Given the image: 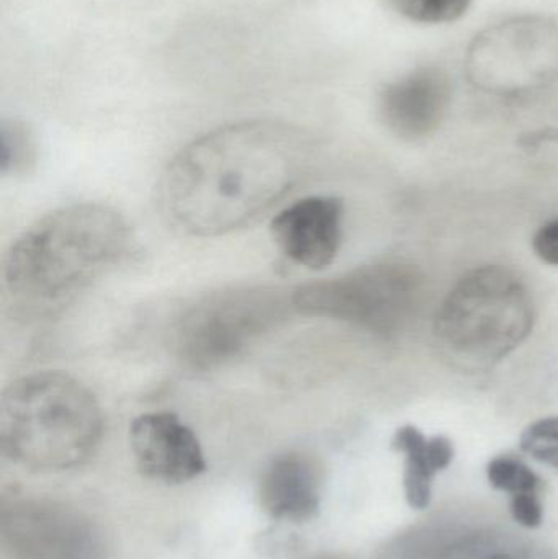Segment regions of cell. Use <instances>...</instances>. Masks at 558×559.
Returning <instances> with one entry per match:
<instances>
[{
	"label": "cell",
	"mask_w": 558,
	"mask_h": 559,
	"mask_svg": "<svg viewBox=\"0 0 558 559\" xmlns=\"http://www.w3.org/2000/svg\"><path fill=\"white\" fill-rule=\"evenodd\" d=\"M313 154V136L284 121L218 128L170 160L157 182V209L182 235H228L288 195L307 176Z\"/></svg>",
	"instance_id": "obj_1"
},
{
	"label": "cell",
	"mask_w": 558,
	"mask_h": 559,
	"mask_svg": "<svg viewBox=\"0 0 558 559\" xmlns=\"http://www.w3.org/2000/svg\"><path fill=\"white\" fill-rule=\"evenodd\" d=\"M130 242V226L114 209L79 203L56 210L10 246L5 288L23 305H62L117 264Z\"/></svg>",
	"instance_id": "obj_2"
},
{
	"label": "cell",
	"mask_w": 558,
	"mask_h": 559,
	"mask_svg": "<svg viewBox=\"0 0 558 559\" xmlns=\"http://www.w3.org/2000/svg\"><path fill=\"white\" fill-rule=\"evenodd\" d=\"M104 432L94 393L61 371L16 378L0 403V442L7 459L33 472H64L87 462Z\"/></svg>",
	"instance_id": "obj_3"
},
{
	"label": "cell",
	"mask_w": 558,
	"mask_h": 559,
	"mask_svg": "<svg viewBox=\"0 0 558 559\" xmlns=\"http://www.w3.org/2000/svg\"><path fill=\"white\" fill-rule=\"evenodd\" d=\"M536 306L524 280L508 267L468 272L438 309L435 338L442 357L464 371H485L533 332Z\"/></svg>",
	"instance_id": "obj_4"
},
{
	"label": "cell",
	"mask_w": 558,
	"mask_h": 559,
	"mask_svg": "<svg viewBox=\"0 0 558 559\" xmlns=\"http://www.w3.org/2000/svg\"><path fill=\"white\" fill-rule=\"evenodd\" d=\"M294 289L235 286L187 308L174 325L177 358L190 370L209 371L241 355L295 312Z\"/></svg>",
	"instance_id": "obj_5"
},
{
	"label": "cell",
	"mask_w": 558,
	"mask_h": 559,
	"mask_svg": "<svg viewBox=\"0 0 558 559\" xmlns=\"http://www.w3.org/2000/svg\"><path fill=\"white\" fill-rule=\"evenodd\" d=\"M465 72L477 88L523 95L558 82V20L520 15L478 33L465 52Z\"/></svg>",
	"instance_id": "obj_6"
},
{
	"label": "cell",
	"mask_w": 558,
	"mask_h": 559,
	"mask_svg": "<svg viewBox=\"0 0 558 559\" xmlns=\"http://www.w3.org/2000/svg\"><path fill=\"white\" fill-rule=\"evenodd\" d=\"M418 292L419 278L413 269L382 264L298 286L292 299L298 314L390 332L405 321Z\"/></svg>",
	"instance_id": "obj_7"
},
{
	"label": "cell",
	"mask_w": 558,
	"mask_h": 559,
	"mask_svg": "<svg viewBox=\"0 0 558 559\" xmlns=\"http://www.w3.org/2000/svg\"><path fill=\"white\" fill-rule=\"evenodd\" d=\"M3 544L13 559H100L87 521L55 502L25 501L3 511Z\"/></svg>",
	"instance_id": "obj_8"
},
{
	"label": "cell",
	"mask_w": 558,
	"mask_h": 559,
	"mask_svg": "<svg viewBox=\"0 0 558 559\" xmlns=\"http://www.w3.org/2000/svg\"><path fill=\"white\" fill-rule=\"evenodd\" d=\"M130 443L140 472L156 481L182 485L206 469L199 439L176 414H141L131 423Z\"/></svg>",
	"instance_id": "obj_9"
},
{
	"label": "cell",
	"mask_w": 558,
	"mask_h": 559,
	"mask_svg": "<svg viewBox=\"0 0 558 559\" xmlns=\"http://www.w3.org/2000/svg\"><path fill=\"white\" fill-rule=\"evenodd\" d=\"M344 205L336 197H308L282 210L271 225L285 258L310 271L333 264L343 242Z\"/></svg>",
	"instance_id": "obj_10"
},
{
	"label": "cell",
	"mask_w": 558,
	"mask_h": 559,
	"mask_svg": "<svg viewBox=\"0 0 558 559\" xmlns=\"http://www.w3.org/2000/svg\"><path fill=\"white\" fill-rule=\"evenodd\" d=\"M451 100L452 82L446 69L422 66L382 88L380 118L402 140H425L441 127Z\"/></svg>",
	"instance_id": "obj_11"
},
{
	"label": "cell",
	"mask_w": 558,
	"mask_h": 559,
	"mask_svg": "<svg viewBox=\"0 0 558 559\" xmlns=\"http://www.w3.org/2000/svg\"><path fill=\"white\" fill-rule=\"evenodd\" d=\"M265 514L275 521L304 524L317 518L321 504V475L304 453L278 455L265 468L259 486Z\"/></svg>",
	"instance_id": "obj_12"
},
{
	"label": "cell",
	"mask_w": 558,
	"mask_h": 559,
	"mask_svg": "<svg viewBox=\"0 0 558 559\" xmlns=\"http://www.w3.org/2000/svg\"><path fill=\"white\" fill-rule=\"evenodd\" d=\"M392 449L405 455L406 502L416 511H425L431 504L435 476L454 460V445L448 437L426 439L418 427L403 426L393 436Z\"/></svg>",
	"instance_id": "obj_13"
},
{
	"label": "cell",
	"mask_w": 558,
	"mask_h": 559,
	"mask_svg": "<svg viewBox=\"0 0 558 559\" xmlns=\"http://www.w3.org/2000/svg\"><path fill=\"white\" fill-rule=\"evenodd\" d=\"M438 559H557L533 538L501 528L472 532L449 545Z\"/></svg>",
	"instance_id": "obj_14"
},
{
	"label": "cell",
	"mask_w": 558,
	"mask_h": 559,
	"mask_svg": "<svg viewBox=\"0 0 558 559\" xmlns=\"http://www.w3.org/2000/svg\"><path fill=\"white\" fill-rule=\"evenodd\" d=\"M0 167L3 176H25L36 164V143L25 123L9 121L0 133Z\"/></svg>",
	"instance_id": "obj_15"
},
{
	"label": "cell",
	"mask_w": 558,
	"mask_h": 559,
	"mask_svg": "<svg viewBox=\"0 0 558 559\" xmlns=\"http://www.w3.org/2000/svg\"><path fill=\"white\" fill-rule=\"evenodd\" d=\"M472 0H387V7L409 22L439 25L462 19Z\"/></svg>",
	"instance_id": "obj_16"
},
{
	"label": "cell",
	"mask_w": 558,
	"mask_h": 559,
	"mask_svg": "<svg viewBox=\"0 0 558 559\" xmlns=\"http://www.w3.org/2000/svg\"><path fill=\"white\" fill-rule=\"evenodd\" d=\"M487 476L495 489L511 496L539 492L543 488L539 475L517 456L501 455L491 460L488 463Z\"/></svg>",
	"instance_id": "obj_17"
},
{
	"label": "cell",
	"mask_w": 558,
	"mask_h": 559,
	"mask_svg": "<svg viewBox=\"0 0 558 559\" xmlns=\"http://www.w3.org/2000/svg\"><path fill=\"white\" fill-rule=\"evenodd\" d=\"M520 445L531 459L558 469V417H546L527 426Z\"/></svg>",
	"instance_id": "obj_18"
},
{
	"label": "cell",
	"mask_w": 558,
	"mask_h": 559,
	"mask_svg": "<svg viewBox=\"0 0 558 559\" xmlns=\"http://www.w3.org/2000/svg\"><path fill=\"white\" fill-rule=\"evenodd\" d=\"M511 515L524 528L541 527L544 521V508L539 492L511 496Z\"/></svg>",
	"instance_id": "obj_19"
},
{
	"label": "cell",
	"mask_w": 558,
	"mask_h": 559,
	"mask_svg": "<svg viewBox=\"0 0 558 559\" xmlns=\"http://www.w3.org/2000/svg\"><path fill=\"white\" fill-rule=\"evenodd\" d=\"M533 249L541 261L558 267V219L547 223L536 233Z\"/></svg>",
	"instance_id": "obj_20"
},
{
	"label": "cell",
	"mask_w": 558,
	"mask_h": 559,
	"mask_svg": "<svg viewBox=\"0 0 558 559\" xmlns=\"http://www.w3.org/2000/svg\"><path fill=\"white\" fill-rule=\"evenodd\" d=\"M547 141H558V130H544L527 134V136L521 140V144H523L524 147H536L541 146L543 143H547Z\"/></svg>",
	"instance_id": "obj_21"
}]
</instances>
